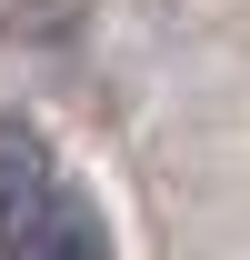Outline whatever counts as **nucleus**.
Returning a JSON list of instances; mask_svg holds the SVG:
<instances>
[{
  "mask_svg": "<svg viewBox=\"0 0 250 260\" xmlns=\"http://www.w3.org/2000/svg\"><path fill=\"white\" fill-rule=\"evenodd\" d=\"M50 200H60L50 140H40L30 120H0V260H30V250H40Z\"/></svg>",
  "mask_w": 250,
  "mask_h": 260,
  "instance_id": "obj_1",
  "label": "nucleus"
},
{
  "mask_svg": "<svg viewBox=\"0 0 250 260\" xmlns=\"http://www.w3.org/2000/svg\"><path fill=\"white\" fill-rule=\"evenodd\" d=\"M30 260H110V230H100V210L80 190H60L50 200V230H40V250Z\"/></svg>",
  "mask_w": 250,
  "mask_h": 260,
  "instance_id": "obj_2",
  "label": "nucleus"
}]
</instances>
